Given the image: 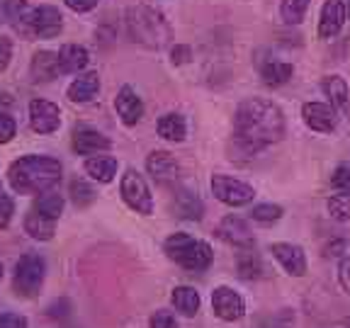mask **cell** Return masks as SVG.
<instances>
[{
    "mask_svg": "<svg viewBox=\"0 0 350 328\" xmlns=\"http://www.w3.org/2000/svg\"><path fill=\"white\" fill-rule=\"evenodd\" d=\"M284 137L282 109L265 98H248L236 107L234 115V141L229 148V159L241 161L256 159L262 148L278 144Z\"/></svg>",
    "mask_w": 350,
    "mask_h": 328,
    "instance_id": "1",
    "label": "cell"
},
{
    "mask_svg": "<svg viewBox=\"0 0 350 328\" xmlns=\"http://www.w3.org/2000/svg\"><path fill=\"white\" fill-rule=\"evenodd\" d=\"M64 168L51 156H22L8 168V182L17 195H42L61 182Z\"/></svg>",
    "mask_w": 350,
    "mask_h": 328,
    "instance_id": "2",
    "label": "cell"
},
{
    "mask_svg": "<svg viewBox=\"0 0 350 328\" xmlns=\"http://www.w3.org/2000/svg\"><path fill=\"white\" fill-rule=\"evenodd\" d=\"M124 25L126 34L134 44L146 46V49H163L165 44H170V25L163 17V12L148 5H134L124 12Z\"/></svg>",
    "mask_w": 350,
    "mask_h": 328,
    "instance_id": "3",
    "label": "cell"
},
{
    "mask_svg": "<svg viewBox=\"0 0 350 328\" xmlns=\"http://www.w3.org/2000/svg\"><path fill=\"white\" fill-rule=\"evenodd\" d=\"M163 251L175 265H180L187 273H204L214 260V251L207 241L192 238L185 231L170 234L163 243Z\"/></svg>",
    "mask_w": 350,
    "mask_h": 328,
    "instance_id": "4",
    "label": "cell"
},
{
    "mask_svg": "<svg viewBox=\"0 0 350 328\" xmlns=\"http://www.w3.org/2000/svg\"><path fill=\"white\" fill-rule=\"evenodd\" d=\"M44 277H46V262L39 253H25L17 260L15 275H12V287H15L17 297L32 299L42 292Z\"/></svg>",
    "mask_w": 350,
    "mask_h": 328,
    "instance_id": "5",
    "label": "cell"
},
{
    "mask_svg": "<svg viewBox=\"0 0 350 328\" xmlns=\"http://www.w3.org/2000/svg\"><path fill=\"white\" fill-rule=\"evenodd\" d=\"M120 195L131 212L144 214V217H148V214L153 212V195H151V190H148V182L144 180V175L139 173V170L129 168L122 175Z\"/></svg>",
    "mask_w": 350,
    "mask_h": 328,
    "instance_id": "6",
    "label": "cell"
},
{
    "mask_svg": "<svg viewBox=\"0 0 350 328\" xmlns=\"http://www.w3.org/2000/svg\"><path fill=\"white\" fill-rule=\"evenodd\" d=\"M212 195L217 197L219 202L226 204V207H246V204L253 202L256 197V190H253L248 182L236 180L231 175H212Z\"/></svg>",
    "mask_w": 350,
    "mask_h": 328,
    "instance_id": "7",
    "label": "cell"
},
{
    "mask_svg": "<svg viewBox=\"0 0 350 328\" xmlns=\"http://www.w3.org/2000/svg\"><path fill=\"white\" fill-rule=\"evenodd\" d=\"M212 309L226 323L241 321V318L246 316V301H243V297L234 287H226V284H221V287H217L212 292Z\"/></svg>",
    "mask_w": 350,
    "mask_h": 328,
    "instance_id": "8",
    "label": "cell"
},
{
    "mask_svg": "<svg viewBox=\"0 0 350 328\" xmlns=\"http://www.w3.org/2000/svg\"><path fill=\"white\" fill-rule=\"evenodd\" d=\"M214 234H217L219 241H224V243H229V246H234V248H251V246H256V236H253V229L248 226L246 219L236 217V214H229V217L221 219Z\"/></svg>",
    "mask_w": 350,
    "mask_h": 328,
    "instance_id": "9",
    "label": "cell"
},
{
    "mask_svg": "<svg viewBox=\"0 0 350 328\" xmlns=\"http://www.w3.org/2000/svg\"><path fill=\"white\" fill-rule=\"evenodd\" d=\"M340 112L328 102H304L301 105V120L312 131L319 134H331L338 126Z\"/></svg>",
    "mask_w": 350,
    "mask_h": 328,
    "instance_id": "10",
    "label": "cell"
},
{
    "mask_svg": "<svg viewBox=\"0 0 350 328\" xmlns=\"http://www.w3.org/2000/svg\"><path fill=\"white\" fill-rule=\"evenodd\" d=\"M146 170L151 175L153 180L159 182V185H175L178 178H180V165L175 161L173 153L168 151H151L146 156Z\"/></svg>",
    "mask_w": 350,
    "mask_h": 328,
    "instance_id": "11",
    "label": "cell"
},
{
    "mask_svg": "<svg viewBox=\"0 0 350 328\" xmlns=\"http://www.w3.org/2000/svg\"><path fill=\"white\" fill-rule=\"evenodd\" d=\"M27 25L39 39H54L59 37L61 27H64V17H61V12L56 8L42 5L37 10H29Z\"/></svg>",
    "mask_w": 350,
    "mask_h": 328,
    "instance_id": "12",
    "label": "cell"
},
{
    "mask_svg": "<svg viewBox=\"0 0 350 328\" xmlns=\"http://www.w3.org/2000/svg\"><path fill=\"white\" fill-rule=\"evenodd\" d=\"M345 20H348V5L345 0H326L319 15V37L334 39L340 34Z\"/></svg>",
    "mask_w": 350,
    "mask_h": 328,
    "instance_id": "13",
    "label": "cell"
},
{
    "mask_svg": "<svg viewBox=\"0 0 350 328\" xmlns=\"http://www.w3.org/2000/svg\"><path fill=\"white\" fill-rule=\"evenodd\" d=\"M29 126L37 134H54L61 126V112L49 100H32L29 102Z\"/></svg>",
    "mask_w": 350,
    "mask_h": 328,
    "instance_id": "14",
    "label": "cell"
},
{
    "mask_svg": "<svg viewBox=\"0 0 350 328\" xmlns=\"http://www.w3.org/2000/svg\"><path fill=\"white\" fill-rule=\"evenodd\" d=\"M270 253H273V258L282 265L287 275H292V277H304L306 275V268H309V265H306V256H304V248L301 246L280 241V243H273V246H270Z\"/></svg>",
    "mask_w": 350,
    "mask_h": 328,
    "instance_id": "15",
    "label": "cell"
},
{
    "mask_svg": "<svg viewBox=\"0 0 350 328\" xmlns=\"http://www.w3.org/2000/svg\"><path fill=\"white\" fill-rule=\"evenodd\" d=\"M115 109H117V115H120V120L124 122L126 126L139 124L144 117V102L131 85L120 87V93H117V98H115Z\"/></svg>",
    "mask_w": 350,
    "mask_h": 328,
    "instance_id": "16",
    "label": "cell"
},
{
    "mask_svg": "<svg viewBox=\"0 0 350 328\" xmlns=\"http://www.w3.org/2000/svg\"><path fill=\"white\" fill-rule=\"evenodd\" d=\"M112 148V141H109L105 134L95 129H76L73 131V151L78 156H98V153H105Z\"/></svg>",
    "mask_w": 350,
    "mask_h": 328,
    "instance_id": "17",
    "label": "cell"
},
{
    "mask_svg": "<svg viewBox=\"0 0 350 328\" xmlns=\"http://www.w3.org/2000/svg\"><path fill=\"white\" fill-rule=\"evenodd\" d=\"M321 90L328 98V105H334L338 112H348L350 93H348V83H345L343 76H326L321 81Z\"/></svg>",
    "mask_w": 350,
    "mask_h": 328,
    "instance_id": "18",
    "label": "cell"
},
{
    "mask_svg": "<svg viewBox=\"0 0 350 328\" xmlns=\"http://www.w3.org/2000/svg\"><path fill=\"white\" fill-rule=\"evenodd\" d=\"M98 93H100V76L95 71L83 73V76H78L76 81L68 85V100L78 105L90 102Z\"/></svg>",
    "mask_w": 350,
    "mask_h": 328,
    "instance_id": "19",
    "label": "cell"
},
{
    "mask_svg": "<svg viewBox=\"0 0 350 328\" xmlns=\"http://www.w3.org/2000/svg\"><path fill=\"white\" fill-rule=\"evenodd\" d=\"M90 61L85 46H78V44H66L59 51V68L61 73H81L83 68Z\"/></svg>",
    "mask_w": 350,
    "mask_h": 328,
    "instance_id": "20",
    "label": "cell"
},
{
    "mask_svg": "<svg viewBox=\"0 0 350 328\" xmlns=\"http://www.w3.org/2000/svg\"><path fill=\"white\" fill-rule=\"evenodd\" d=\"M170 301H173L175 312L183 314V316H187V318L197 316V312H200V304H202V299H200V292H197L195 287H187V284L175 287L173 295H170Z\"/></svg>",
    "mask_w": 350,
    "mask_h": 328,
    "instance_id": "21",
    "label": "cell"
},
{
    "mask_svg": "<svg viewBox=\"0 0 350 328\" xmlns=\"http://www.w3.org/2000/svg\"><path fill=\"white\" fill-rule=\"evenodd\" d=\"M156 131H159V137L165 139V141L178 144L187 137V122H185V117L178 115V112H165L163 117H159Z\"/></svg>",
    "mask_w": 350,
    "mask_h": 328,
    "instance_id": "22",
    "label": "cell"
},
{
    "mask_svg": "<svg viewBox=\"0 0 350 328\" xmlns=\"http://www.w3.org/2000/svg\"><path fill=\"white\" fill-rule=\"evenodd\" d=\"M25 231H27L34 241H51L56 234V219L44 217L37 209H29V212L25 214Z\"/></svg>",
    "mask_w": 350,
    "mask_h": 328,
    "instance_id": "23",
    "label": "cell"
},
{
    "mask_svg": "<svg viewBox=\"0 0 350 328\" xmlns=\"http://www.w3.org/2000/svg\"><path fill=\"white\" fill-rule=\"evenodd\" d=\"M117 170H120V163L112 156H90L85 161V173L98 182H112L117 178Z\"/></svg>",
    "mask_w": 350,
    "mask_h": 328,
    "instance_id": "24",
    "label": "cell"
},
{
    "mask_svg": "<svg viewBox=\"0 0 350 328\" xmlns=\"http://www.w3.org/2000/svg\"><path fill=\"white\" fill-rule=\"evenodd\" d=\"M61 73L59 68V54H51V51H37L32 59V81L49 83L54 81Z\"/></svg>",
    "mask_w": 350,
    "mask_h": 328,
    "instance_id": "25",
    "label": "cell"
},
{
    "mask_svg": "<svg viewBox=\"0 0 350 328\" xmlns=\"http://www.w3.org/2000/svg\"><path fill=\"white\" fill-rule=\"evenodd\" d=\"M295 76V66L287 64V61H275L268 59L260 66V78L268 87H280Z\"/></svg>",
    "mask_w": 350,
    "mask_h": 328,
    "instance_id": "26",
    "label": "cell"
},
{
    "mask_svg": "<svg viewBox=\"0 0 350 328\" xmlns=\"http://www.w3.org/2000/svg\"><path fill=\"white\" fill-rule=\"evenodd\" d=\"M175 212L180 219H187V221H200L204 217V204L195 192L178 190L175 192Z\"/></svg>",
    "mask_w": 350,
    "mask_h": 328,
    "instance_id": "27",
    "label": "cell"
},
{
    "mask_svg": "<svg viewBox=\"0 0 350 328\" xmlns=\"http://www.w3.org/2000/svg\"><path fill=\"white\" fill-rule=\"evenodd\" d=\"M236 268H239V277H243V279H260L262 273H265V265H262L260 256L256 253V246L239 248Z\"/></svg>",
    "mask_w": 350,
    "mask_h": 328,
    "instance_id": "28",
    "label": "cell"
},
{
    "mask_svg": "<svg viewBox=\"0 0 350 328\" xmlns=\"http://www.w3.org/2000/svg\"><path fill=\"white\" fill-rule=\"evenodd\" d=\"M39 214H44V217L49 219H59L61 212H64V197L59 195V192H42V195L34 200V207Z\"/></svg>",
    "mask_w": 350,
    "mask_h": 328,
    "instance_id": "29",
    "label": "cell"
},
{
    "mask_svg": "<svg viewBox=\"0 0 350 328\" xmlns=\"http://www.w3.org/2000/svg\"><path fill=\"white\" fill-rule=\"evenodd\" d=\"M312 5V0H282L280 3V15L287 25H299L304 20L306 10Z\"/></svg>",
    "mask_w": 350,
    "mask_h": 328,
    "instance_id": "30",
    "label": "cell"
},
{
    "mask_svg": "<svg viewBox=\"0 0 350 328\" xmlns=\"http://www.w3.org/2000/svg\"><path fill=\"white\" fill-rule=\"evenodd\" d=\"M68 195H71L73 204H76L78 209H85L90 207V204L95 202V197H98V192H95V187H90L85 180H73L71 187H68Z\"/></svg>",
    "mask_w": 350,
    "mask_h": 328,
    "instance_id": "31",
    "label": "cell"
},
{
    "mask_svg": "<svg viewBox=\"0 0 350 328\" xmlns=\"http://www.w3.org/2000/svg\"><path fill=\"white\" fill-rule=\"evenodd\" d=\"M284 214V209L280 207V204H256V207L251 209V219L256 221V224H262V226H270L275 224V221H280Z\"/></svg>",
    "mask_w": 350,
    "mask_h": 328,
    "instance_id": "32",
    "label": "cell"
},
{
    "mask_svg": "<svg viewBox=\"0 0 350 328\" xmlns=\"http://www.w3.org/2000/svg\"><path fill=\"white\" fill-rule=\"evenodd\" d=\"M326 209L336 221H350V195H343V192L331 195L326 202Z\"/></svg>",
    "mask_w": 350,
    "mask_h": 328,
    "instance_id": "33",
    "label": "cell"
},
{
    "mask_svg": "<svg viewBox=\"0 0 350 328\" xmlns=\"http://www.w3.org/2000/svg\"><path fill=\"white\" fill-rule=\"evenodd\" d=\"M331 185L343 195H350V163H338L331 175Z\"/></svg>",
    "mask_w": 350,
    "mask_h": 328,
    "instance_id": "34",
    "label": "cell"
},
{
    "mask_svg": "<svg viewBox=\"0 0 350 328\" xmlns=\"http://www.w3.org/2000/svg\"><path fill=\"white\" fill-rule=\"evenodd\" d=\"M29 15V5L27 0H5V17L12 22H27Z\"/></svg>",
    "mask_w": 350,
    "mask_h": 328,
    "instance_id": "35",
    "label": "cell"
},
{
    "mask_svg": "<svg viewBox=\"0 0 350 328\" xmlns=\"http://www.w3.org/2000/svg\"><path fill=\"white\" fill-rule=\"evenodd\" d=\"M12 214H15V202H12V197L0 187V229H8V226H10Z\"/></svg>",
    "mask_w": 350,
    "mask_h": 328,
    "instance_id": "36",
    "label": "cell"
},
{
    "mask_svg": "<svg viewBox=\"0 0 350 328\" xmlns=\"http://www.w3.org/2000/svg\"><path fill=\"white\" fill-rule=\"evenodd\" d=\"M17 134V124L8 112H0V144H8L12 141Z\"/></svg>",
    "mask_w": 350,
    "mask_h": 328,
    "instance_id": "37",
    "label": "cell"
},
{
    "mask_svg": "<svg viewBox=\"0 0 350 328\" xmlns=\"http://www.w3.org/2000/svg\"><path fill=\"white\" fill-rule=\"evenodd\" d=\"M148 328H180L178 326V318L170 312H156L148 321Z\"/></svg>",
    "mask_w": 350,
    "mask_h": 328,
    "instance_id": "38",
    "label": "cell"
},
{
    "mask_svg": "<svg viewBox=\"0 0 350 328\" xmlns=\"http://www.w3.org/2000/svg\"><path fill=\"white\" fill-rule=\"evenodd\" d=\"M0 328H27V318L20 316V314L5 312L0 314Z\"/></svg>",
    "mask_w": 350,
    "mask_h": 328,
    "instance_id": "39",
    "label": "cell"
},
{
    "mask_svg": "<svg viewBox=\"0 0 350 328\" xmlns=\"http://www.w3.org/2000/svg\"><path fill=\"white\" fill-rule=\"evenodd\" d=\"M338 282H340V287L345 290V295L350 297V256L340 258V262H338Z\"/></svg>",
    "mask_w": 350,
    "mask_h": 328,
    "instance_id": "40",
    "label": "cell"
},
{
    "mask_svg": "<svg viewBox=\"0 0 350 328\" xmlns=\"http://www.w3.org/2000/svg\"><path fill=\"white\" fill-rule=\"evenodd\" d=\"M64 3L73 12H90L93 8H98L100 0H64Z\"/></svg>",
    "mask_w": 350,
    "mask_h": 328,
    "instance_id": "41",
    "label": "cell"
},
{
    "mask_svg": "<svg viewBox=\"0 0 350 328\" xmlns=\"http://www.w3.org/2000/svg\"><path fill=\"white\" fill-rule=\"evenodd\" d=\"M12 59V42L8 37H0V71H5Z\"/></svg>",
    "mask_w": 350,
    "mask_h": 328,
    "instance_id": "42",
    "label": "cell"
},
{
    "mask_svg": "<svg viewBox=\"0 0 350 328\" xmlns=\"http://www.w3.org/2000/svg\"><path fill=\"white\" fill-rule=\"evenodd\" d=\"M170 56H173V64H187V61L192 59V51H190V46H183V44H178L173 51H170Z\"/></svg>",
    "mask_w": 350,
    "mask_h": 328,
    "instance_id": "43",
    "label": "cell"
},
{
    "mask_svg": "<svg viewBox=\"0 0 350 328\" xmlns=\"http://www.w3.org/2000/svg\"><path fill=\"white\" fill-rule=\"evenodd\" d=\"M345 253V241H334V243H328L323 248V256L326 258H340Z\"/></svg>",
    "mask_w": 350,
    "mask_h": 328,
    "instance_id": "44",
    "label": "cell"
},
{
    "mask_svg": "<svg viewBox=\"0 0 350 328\" xmlns=\"http://www.w3.org/2000/svg\"><path fill=\"white\" fill-rule=\"evenodd\" d=\"M68 309H71V304H68L66 299H61V301H56V304L49 306V316L51 318H64L66 314H68Z\"/></svg>",
    "mask_w": 350,
    "mask_h": 328,
    "instance_id": "45",
    "label": "cell"
},
{
    "mask_svg": "<svg viewBox=\"0 0 350 328\" xmlns=\"http://www.w3.org/2000/svg\"><path fill=\"white\" fill-rule=\"evenodd\" d=\"M340 326H343V328H350V316H348V318H343V323H340Z\"/></svg>",
    "mask_w": 350,
    "mask_h": 328,
    "instance_id": "46",
    "label": "cell"
},
{
    "mask_svg": "<svg viewBox=\"0 0 350 328\" xmlns=\"http://www.w3.org/2000/svg\"><path fill=\"white\" fill-rule=\"evenodd\" d=\"M0 279H3V262H0Z\"/></svg>",
    "mask_w": 350,
    "mask_h": 328,
    "instance_id": "47",
    "label": "cell"
},
{
    "mask_svg": "<svg viewBox=\"0 0 350 328\" xmlns=\"http://www.w3.org/2000/svg\"><path fill=\"white\" fill-rule=\"evenodd\" d=\"M345 5H348V10H350V3H345Z\"/></svg>",
    "mask_w": 350,
    "mask_h": 328,
    "instance_id": "48",
    "label": "cell"
}]
</instances>
